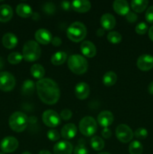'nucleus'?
Instances as JSON below:
<instances>
[{
    "instance_id": "f257e3e1",
    "label": "nucleus",
    "mask_w": 153,
    "mask_h": 154,
    "mask_svg": "<svg viewBox=\"0 0 153 154\" xmlns=\"http://www.w3.org/2000/svg\"><path fill=\"white\" fill-rule=\"evenodd\" d=\"M36 90L39 99L46 105H54L60 98L59 87L53 80L50 78L39 80L36 83Z\"/></svg>"
},
{
    "instance_id": "f03ea898",
    "label": "nucleus",
    "mask_w": 153,
    "mask_h": 154,
    "mask_svg": "<svg viewBox=\"0 0 153 154\" xmlns=\"http://www.w3.org/2000/svg\"><path fill=\"white\" fill-rule=\"evenodd\" d=\"M68 66L73 73L82 75L86 72L88 65L85 57L79 54H74L68 57Z\"/></svg>"
},
{
    "instance_id": "7ed1b4c3",
    "label": "nucleus",
    "mask_w": 153,
    "mask_h": 154,
    "mask_svg": "<svg viewBox=\"0 0 153 154\" xmlns=\"http://www.w3.org/2000/svg\"><path fill=\"white\" fill-rule=\"evenodd\" d=\"M41 54V50L35 41H27L22 48V57L26 62H34L38 60Z\"/></svg>"
},
{
    "instance_id": "20e7f679",
    "label": "nucleus",
    "mask_w": 153,
    "mask_h": 154,
    "mask_svg": "<svg viewBox=\"0 0 153 154\" xmlns=\"http://www.w3.org/2000/svg\"><path fill=\"white\" fill-rule=\"evenodd\" d=\"M86 27L82 23L79 21L70 24L67 29L68 38L74 42H82L86 38Z\"/></svg>"
},
{
    "instance_id": "39448f33",
    "label": "nucleus",
    "mask_w": 153,
    "mask_h": 154,
    "mask_svg": "<svg viewBox=\"0 0 153 154\" xmlns=\"http://www.w3.org/2000/svg\"><path fill=\"white\" fill-rule=\"evenodd\" d=\"M9 126L16 132H21L26 129L28 123V118L24 113L16 111L9 117Z\"/></svg>"
},
{
    "instance_id": "423d86ee",
    "label": "nucleus",
    "mask_w": 153,
    "mask_h": 154,
    "mask_svg": "<svg viewBox=\"0 0 153 154\" xmlns=\"http://www.w3.org/2000/svg\"><path fill=\"white\" fill-rule=\"evenodd\" d=\"M97 122L93 117H89V116L84 117L79 123L80 132L86 137L94 135L97 131Z\"/></svg>"
},
{
    "instance_id": "0eeeda50",
    "label": "nucleus",
    "mask_w": 153,
    "mask_h": 154,
    "mask_svg": "<svg viewBox=\"0 0 153 154\" xmlns=\"http://www.w3.org/2000/svg\"><path fill=\"white\" fill-rule=\"evenodd\" d=\"M16 80L8 72H0V90L4 92L11 91L15 87Z\"/></svg>"
},
{
    "instance_id": "6e6552de",
    "label": "nucleus",
    "mask_w": 153,
    "mask_h": 154,
    "mask_svg": "<svg viewBox=\"0 0 153 154\" xmlns=\"http://www.w3.org/2000/svg\"><path fill=\"white\" fill-rule=\"evenodd\" d=\"M42 120L46 126L54 128L60 124L61 117L56 111L53 110H46L42 114Z\"/></svg>"
},
{
    "instance_id": "1a4fd4ad",
    "label": "nucleus",
    "mask_w": 153,
    "mask_h": 154,
    "mask_svg": "<svg viewBox=\"0 0 153 154\" xmlns=\"http://www.w3.org/2000/svg\"><path fill=\"white\" fill-rule=\"evenodd\" d=\"M116 135L117 139L122 143H128L134 137L132 129L128 125L120 124L116 129Z\"/></svg>"
},
{
    "instance_id": "9d476101",
    "label": "nucleus",
    "mask_w": 153,
    "mask_h": 154,
    "mask_svg": "<svg viewBox=\"0 0 153 154\" xmlns=\"http://www.w3.org/2000/svg\"><path fill=\"white\" fill-rule=\"evenodd\" d=\"M18 146H19V142H18L17 139L12 136H8L4 138L2 140L1 144H0L1 150L4 153H8L15 151L17 149Z\"/></svg>"
},
{
    "instance_id": "9b49d317",
    "label": "nucleus",
    "mask_w": 153,
    "mask_h": 154,
    "mask_svg": "<svg viewBox=\"0 0 153 154\" xmlns=\"http://www.w3.org/2000/svg\"><path fill=\"white\" fill-rule=\"evenodd\" d=\"M136 66L144 72L150 70L153 68V57L149 54H142L137 59Z\"/></svg>"
},
{
    "instance_id": "f8f14e48",
    "label": "nucleus",
    "mask_w": 153,
    "mask_h": 154,
    "mask_svg": "<svg viewBox=\"0 0 153 154\" xmlns=\"http://www.w3.org/2000/svg\"><path fill=\"white\" fill-rule=\"evenodd\" d=\"M34 38L38 43L46 45L52 42V35L49 30L46 29H40L36 31L34 34Z\"/></svg>"
},
{
    "instance_id": "ddd939ff",
    "label": "nucleus",
    "mask_w": 153,
    "mask_h": 154,
    "mask_svg": "<svg viewBox=\"0 0 153 154\" xmlns=\"http://www.w3.org/2000/svg\"><path fill=\"white\" fill-rule=\"evenodd\" d=\"M73 145L68 141H61L54 145V154H71L73 152Z\"/></svg>"
},
{
    "instance_id": "4468645a",
    "label": "nucleus",
    "mask_w": 153,
    "mask_h": 154,
    "mask_svg": "<svg viewBox=\"0 0 153 154\" xmlns=\"http://www.w3.org/2000/svg\"><path fill=\"white\" fill-rule=\"evenodd\" d=\"M114 120L113 114L109 111H103L98 116V122L99 125L104 128H108L112 123Z\"/></svg>"
},
{
    "instance_id": "2eb2a0df",
    "label": "nucleus",
    "mask_w": 153,
    "mask_h": 154,
    "mask_svg": "<svg viewBox=\"0 0 153 154\" xmlns=\"http://www.w3.org/2000/svg\"><path fill=\"white\" fill-rule=\"evenodd\" d=\"M80 51L85 57L92 58L96 55V47L90 41H84L80 45Z\"/></svg>"
},
{
    "instance_id": "dca6fc26",
    "label": "nucleus",
    "mask_w": 153,
    "mask_h": 154,
    "mask_svg": "<svg viewBox=\"0 0 153 154\" xmlns=\"http://www.w3.org/2000/svg\"><path fill=\"white\" fill-rule=\"evenodd\" d=\"M89 86L85 82H80L75 87V95L79 99H86L89 96Z\"/></svg>"
},
{
    "instance_id": "f3484780",
    "label": "nucleus",
    "mask_w": 153,
    "mask_h": 154,
    "mask_svg": "<svg viewBox=\"0 0 153 154\" xmlns=\"http://www.w3.org/2000/svg\"><path fill=\"white\" fill-rule=\"evenodd\" d=\"M112 8L118 14L124 16L130 11V6L125 0H116L112 4Z\"/></svg>"
},
{
    "instance_id": "a211bd4d",
    "label": "nucleus",
    "mask_w": 153,
    "mask_h": 154,
    "mask_svg": "<svg viewBox=\"0 0 153 154\" xmlns=\"http://www.w3.org/2000/svg\"><path fill=\"white\" fill-rule=\"evenodd\" d=\"M77 132V129L74 123H67L61 130V135L64 139L70 140L74 138Z\"/></svg>"
},
{
    "instance_id": "6ab92c4d",
    "label": "nucleus",
    "mask_w": 153,
    "mask_h": 154,
    "mask_svg": "<svg viewBox=\"0 0 153 154\" xmlns=\"http://www.w3.org/2000/svg\"><path fill=\"white\" fill-rule=\"evenodd\" d=\"M100 25L104 30H111L115 27L116 21L115 17L111 14H104L102 15L100 20Z\"/></svg>"
},
{
    "instance_id": "aec40b11",
    "label": "nucleus",
    "mask_w": 153,
    "mask_h": 154,
    "mask_svg": "<svg viewBox=\"0 0 153 154\" xmlns=\"http://www.w3.org/2000/svg\"><path fill=\"white\" fill-rule=\"evenodd\" d=\"M71 8L79 13H86L91 8V3L87 0H76L71 2Z\"/></svg>"
},
{
    "instance_id": "412c9836",
    "label": "nucleus",
    "mask_w": 153,
    "mask_h": 154,
    "mask_svg": "<svg viewBox=\"0 0 153 154\" xmlns=\"http://www.w3.org/2000/svg\"><path fill=\"white\" fill-rule=\"evenodd\" d=\"M2 45L7 49H13L16 46L18 42V39L16 36L13 33H6L2 37Z\"/></svg>"
},
{
    "instance_id": "4be33fe9",
    "label": "nucleus",
    "mask_w": 153,
    "mask_h": 154,
    "mask_svg": "<svg viewBox=\"0 0 153 154\" xmlns=\"http://www.w3.org/2000/svg\"><path fill=\"white\" fill-rule=\"evenodd\" d=\"M13 17L12 8L8 5H0V21L3 23L8 22Z\"/></svg>"
},
{
    "instance_id": "5701e85b",
    "label": "nucleus",
    "mask_w": 153,
    "mask_h": 154,
    "mask_svg": "<svg viewBox=\"0 0 153 154\" xmlns=\"http://www.w3.org/2000/svg\"><path fill=\"white\" fill-rule=\"evenodd\" d=\"M16 12L20 17L28 18L32 15L33 11L31 6L25 3L19 4L16 8Z\"/></svg>"
},
{
    "instance_id": "b1692460",
    "label": "nucleus",
    "mask_w": 153,
    "mask_h": 154,
    "mask_svg": "<svg viewBox=\"0 0 153 154\" xmlns=\"http://www.w3.org/2000/svg\"><path fill=\"white\" fill-rule=\"evenodd\" d=\"M148 5L147 0H133L130 2V7L134 13H142L146 9Z\"/></svg>"
},
{
    "instance_id": "393cba45",
    "label": "nucleus",
    "mask_w": 153,
    "mask_h": 154,
    "mask_svg": "<svg viewBox=\"0 0 153 154\" xmlns=\"http://www.w3.org/2000/svg\"><path fill=\"white\" fill-rule=\"evenodd\" d=\"M30 72H31L33 78L39 81V80H41L44 78V76L45 75V69H44L41 65L34 64L31 67Z\"/></svg>"
},
{
    "instance_id": "a878e982",
    "label": "nucleus",
    "mask_w": 153,
    "mask_h": 154,
    "mask_svg": "<svg viewBox=\"0 0 153 154\" xmlns=\"http://www.w3.org/2000/svg\"><path fill=\"white\" fill-rule=\"evenodd\" d=\"M67 60V54L63 51H58L56 52L51 57V63L54 66H60L62 65Z\"/></svg>"
},
{
    "instance_id": "bb28decb",
    "label": "nucleus",
    "mask_w": 153,
    "mask_h": 154,
    "mask_svg": "<svg viewBox=\"0 0 153 154\" xmlns=\"http://www.w3.org/2000/svg\"><path fill=\"white\" fill-rule=\"evenodd\" d=\"M36 87V84H34V81L32 80H26L23 82L21 88L22 95L24 96H30L34 93V88Z\"/></svg>"
},
{
    "instance_id": "cd10ccee",
    "label": "nucleus",
    "mask_w": 153,
    "mask_h": 154,
    "mask_svg": "<svg viewBox=\"0 0 153 154\" xmlns=\"http://www.w3.org/2000/svg\"><path fill=\"white\" fill-rule=\"evenodd\" d=\"M117 75L113 72H107L103 77V84L106 87H112L116 83Z\"/></svg>"
},
{
    "instance_id": "c85d7f7f",
    "label": "nucleus",
    "mask_w": 153,
    "mask_h": 154,
    "mask_svg": "<svg viewBox=\"0 0 153 154\" xmlns=\"http://www.w3.org/2000/svg\"><path fill=\"white\" fill-rule=\"evenodd\" d=\"M90 144L93 150H96V151H100L104 147V141L99 136L92 137L90 141Z\"/></svg>"
},
{
    "instance_id": "c756f323",
    "label": "nucleus",
    "mask_w": 153,
    "mask_h": 154,
    "mask_svg": "<svg viewBox=\"0 0 153 154\" xmlns=\"http://www.w3.org/2000/svg\"><path fill=\"white\" fill-rule=\"evenodd\" d=\"M128 150L130 154H142L143 147L140 141H134L129 145Z\"/></svg>"
},
{
    "instance_id": "7c9ffc66",
    "label": "nucleus",
    "mask_w": 153,
    "mask_h": 154,
    "mask_svg": "<svg viewBox=\"0 0 153 154\" xmlns=\"http://www.w3.org/2000/svg\"><path fill=\"white\" fill-rule=\"evenodd\" d=\"M107 40L111 44H114V45L119 44L122 41V35L118 32H110L107 35Z\"/></svg>"
},
{
    "instance_id": "2f4dec72",
    "label": "nucleus",
    "mask_w": 153,
    "mask_h": 154,
    "mask_svg": "<svg viewBox=\"0 0 153 154\" xmlns=\"http://www.w3.org/2000/svg\"><path fill=\"white\" fill-rule=\"evenodd\" d=\"M22 55L19 52H12L8 57V60L10 64L16 65L20 63L22 60Z\"/></svg>"
},
{
    "instance_id": "473e14b6",
    "label": "nucleus",
    "mask_w": 153,
    "mask_h": 154,
    "mask_svg": "<svg viewBox=\"0 0 153 154\" xmlns=\"http://www.w3.org/2000/svg\"><path fill=\"white\" fill-rule=\"evenodd\" d=\"M134 136H135V138H137V139L143 140L148 136V131L145 128H138L134 132Z\"/></svg>"
},
{
    "instance_id": "72a5a7b5",
    "label": "nucleus",
    "mask_w": 153,
    "mask_h": 154,
    "mask_svg": "<svg viewBox=\"0 0 153 154\" xmlns=\"http://www.w3.org/2000/svg\"><path fill=\"white\" fill-rule=\"evenodd\" d=\"M147 31H148V26L144 22L140 23L135 27V32L138 35H144Z\"/></svg>"
},
{
    "instance_id": "f704fd0d",
    "label": "nucleus",
    "mask_w": 153,
    "mask_h": 154,
    "mask_svg": "<svg viewBox=\"0 0 153 154\" xmlns=\"http://www.w3.org/2000/svg\"><path fill=\"white\" fill-rule=\"evenodd\" d=\"M74 154H89L88 150L86 147L85 144L80 142L75 147L74 150Z\"/></svg>"
},
{
    "instance_id": "c9c22d12",
    "label": "nucleus",
    "mask_w": 153,
    "mask_h": 154,
    "mask_svg": "<svg viewBox=\"0 0 153 154\" xmlns=\"http://www.w3.org/2000/svg\"><path fill=\"white\" fill-rule=\"evenodd\" d=\"M43 10L47 14H52L56 11V6L53 3L46 2L43 6Z\"/></svg>"
},
{
    "instance_id": "e433bc0d",
    "label": "nucleus",
    "mask_w": 153,
    "mask_h": 154,
    "mask_svg": "<svg viewBox=\"0 0 153 154\" xmlns=\"http://www.w3.org/2000/svg\"><path fill=\"white\" fill-rule=\"evenodd\" d=\"M47 138L52 141H56L60 138V135L56 129H51L47 132Z\"/></svg>"
},
{
    "instance_id": "4c0bfd02",
    "label": "nucleus",
    "mask_w": 153,
    "mask_h": 154,
    "mask_svg": "<svg viewBox=\"0 0 153 154\" xmlns=\"http://www.w3.org/2000/svg\"><path fill=\"white\" fill-rule=\"evenodd\" d=\"M145 17L146 20L148 23L153 24V5L148 8V9L146 10V12Z\"/></svg>"
},
{
    "instance_id": "58836bf2",
    "label": "nucleus",
    "mask_w": 153,
    "mask_h": 154,
    "mask_svg": "<svg viewBox=\"0 0 153 154\" xmlns=\"http://www.w3.org/2000/svg\"><path fill=\"white\" fill-rule=\"evenodd\" d=\"M72 117V112L69 109H64L62 111V112L60 113V117L63 120H69Z\"/></svg>"
},
{
    "instance_id": "ea45409f",
    "label": "nucleus",
    "mask_w": 153,
    "mask_h": 154,
    "mask_svg": "<svg viewBox=\"0 0 153 154\" xmlns=\"http://www.w3.org/2000/svg\"><path fill=\"white\" fill-rule=\"evenodd\" d=\"M126 16V20L128 21L129 23H135L136 20H137V15H136V13L133 11H129Z\"/></svg>"
},
{
    "instance_id": "a19ab883",
    "label": "nucleus",
    "mask_w": 153,
    "mask_h": 154,
    "mask_svg": "<svg viewBox=\"0 0 153 154\" xmlns=\"http://www.w3.org/2000/svg\"><path fill=\"white\" fill-rule=\"evenodd\" d=\"M102 136L104 137L106 139H109L111 136H112V132H111L110 129L109 128H104V129L102 130Z\"/></svg>"
},
{
    "instance_id": "79ce46f5",
    "label": "nucleus",
    "mask_w": 153,
    "mask_h": 154,
    "mask_svg": "<svg viewBox=\"0 0 153 154\" xmlns=\"http://www.w3.org/2000/svg\"><path fill=\"white\" fill-rule=\"evenodd\" d=\"M62 39L60 38L59 37L55 36V37L52 38L51 43H52V45H53V46L58 47V46H60V45H62Z\"/></svg>"
},
{
    "instance_id": "37998d69",
    "label": "nucleus",
    "mask_w": 153,
    "mask_h": 154,
    "mask_svg": "<svg viewBox=\"0 0 153 154\" xmlns=\"http://www.w3.org/2000/svg\"><path fill=\"white\" fill-rule=\"evenodd\" d=\"M62 8L64 10H66V11L69 10L70 8H71V3L66 1L62 2Z\"/></svg>"
},
{
    "instance_id": "c03bdc74",
    "label": "nucleus",
    "mask_w": 153,
    "mask_h": 154,
    "mask_svg": "<svg viewBox=\"0 0 153 154\" xmlns=\"http://www.w3.org/2000/svg\"><path fill=\"white\" fill-rule=\"evenodd\" d=\"M104 33H105L104 29L103 28H100L97 30L96 34H97V36H98V37H102V36L104 35Z\"/></svg>"
},
{
    "instance_id": "a18cd8bd",
    "label": "nucleus",
    "mask_w": 153,
    "mask_h": 154,
    "mask_svg": "<svg viewBox=\"0 0 153 154\" xmlns=\"http://www.w3.org/2000/svg\"><path fill=\"white\" fill-rule=\"evenodd\" d=\"M148 37L153 42V26H152L148 29Z\"/></svg>"
},
{
    "instance_id": "49530a36",
    "label": "nucleus",
    "mask_w": 153,
    "mask_h": 154,
    "mask_svg": "<svg viewBox=\"0 0 153 154\" xmlns=\"http://www.w3.org/2000/svg\"><path fill=\"white\" fill-rule=\"evenodd\" d=\"M148 91L150 94L153 95V81H152L148 86Z\"/></svg>"
},
{
    "instance_id": "de8ad7c7",
    "label": "nucleus",
    "mask_w": 153,
    "mask_h": 154,
    "mask_svg": "<svg viewBox=\"0 0 153 154\" xmlns=\"http://www.w3.org/2000/svg\"><path fill=\"white\" fill-rule=\"evenodd\" d=\"M4 59H3L2 57H0V70L4 67Z\"/></svg>"
},
{
    "instance_id": "09e8293b",
    "label": "nucleus",
    "mask_w": 153,
    "mask_h": 154,
    "mask_svg": "<svg viewBox=\"0 0 153 154\" xmlns=\"http://www.w3.org/2000/svg\"><path fill=\"white\" fill-rule=\"evenodd\" d=\"M38 154H52V153H51L50 151H48V150H40Z\"/></svg>"
},
{
    "instance_id": "8fccbe9b",
    "label": "nucleus",
    "mask_w": 153,
    "mask_h": 154,
    "mask_svg": "<svg viewBox=\"0 0 153 154\" xmlns=\"http://www.w3.org/2000/svg\"><path fill=\"white\" fill-rule=\"evenodd\" d=\"M98 154H111V153H107V152H100V153H98Z\"/></svg>"
},
{
    "instance_id": "3c124183",
    "label": "nucleus",
    "mask_w": 153,
    "mask_h": 154,
    "mask_svg": "<svg viewBox=\"0 0 153 154\" xmlns=\"http://www.w3.org/2000/svg\"><path fill=\"white\" fill-rule=\"evenodd\" d=\"M22 154H32V153H29V152L26 151V152H23V153H22Z\"/></svg>"
},
{
    "instance_id": "603ef678",
    "label": "nucleus",
    "mask_w": 153,
    "mask_h": 154,
    "mask_svg": "<svg viewBox=\"0 0 153 154\" xmlns=\"http://www.w3.org/2000/svg\"><path fill=\"white\" fill-rule=\"evenodd\" d=\"M0 154H4V153H2V152H0Z\"/></svg>"
}]
</instances>
